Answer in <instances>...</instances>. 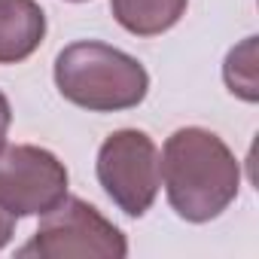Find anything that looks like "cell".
Here are the masks:
<instances>
[{"mask_svg":"<svg viewBox=\"0 0 259 259\" xmlns=\"http://www.w3.org/2000/svg\"><path fill=\"white\" fill-rule=\"evenodd\" d=\"M159 174L168 204L186 223L217 220L241 189V165L226 141L201 125H186L165 141Z\"/></svg>","mask_w":259,"mask_h":259,"instance_id":"6da1fadb","label":"cell"},{"mask_svg":"<svg viewBox=\"0 0 259 259\" xmlns=\"http://www.w3.org/2000/svg\"><path fill=\"white\" fill-rule=\"evenodd\" d=\"M55 89L64 101L89 113H119L144 104L150 92L147 67L110 43L76 40L55 55Z\"/></svg>","mask_w":259,"mask_h":259,"instance_id":"7a4b0ae2","label":"cell"},{"mask_svg":"<svg viewBox=\"0 0 259 259\" xmlns=\"http://www.w3.org/2000/svg\"><path fill=\"white\" fill-rule=\"evenodd\" d=\"M16 253L22 259H125L128 241L95 204L64 198L58 207L43 213L31 241Z\"/></svg>","mask_w":259,"mask_h":259,"instance_id":"3957f363","label":"cell"},{"mask_svg":"<svg viewBox=\"0 0 259 259\" xmlns=\"http://www.w3.org/2000/svg\"><path fill=\"white\" fill-rule=\"evenodd\" d=\"M95 174L107 198L128 217H144L162 186L159 174V150L153 138L141 128H119V132L107 135Z\"/></svg>","mask_w":259,"mask_h":259,"instance_id":"277c9868","label":"cell"},{"mask_svg":"<svg viewBox=\"0 0 259 259\" xmlns=\"http://www.w3.org/2000/svg\"><path fill=\"white\" fill-rule=\"evenodd\" d=\"M64 162L34 144H16L0 150V204L16 220L43 217L67 198Z\"/></svg>","mask_w":259,"mask_h":259,"instance_id":"5b68a950","label":"cell"},{"mask_svg":"<svg viewBox=\"0 0 259 259\" xmlns=\"http://www.w3.org/2000/svg\"><path fill=\"white\" fill-rule=\"evenodd\" d=\"M46 40V13L37 0H0V64L28 61Z\"/></svg>","mask_w":259,"mask_h":259,"instance_id":"8992f818","label":"cell"},{"mask_svg":"<svg viewBox=\"0 0 259 259\" xmlns=\"http://www.w3.org/2000/svg\"><path fill=\"white\" fill-rule=\"evenodd\" d=\"M189 0H110V13L135 37H159L186 16Z\"/></svg>","mask_w":259,"mask_h":259,"instance_id":"52a82bcc","label":"cell"},{"mask_svg":"<svg viewBox=\"0 0 259 259\" xmlns=\"http://www.w3.org/2000/svg\"><path fill=\"white\" fill-rule=\"evenodd\" d=\"M223 76H226L229 92L238 95L241 101L253 104L259 98V92H256V37H247L238 49L229 52Z\"/></svg>","mask_w":259,"mask_h":259,"instance_id":"ba28073f","label":"cell"},{"mask_svg":"<svg viewBox=\"0 0 259 259\" xmlns=\"http://www.w3.org/2000/svg\"><path fill=\"white\" fill-rule=\"evenodd\" d=\"M10 125H13V107H10V98H7L4 92H0V150L7 147Z\"/></svg>","mask_w":259,"mask_h":259,"instance_id":"9c48e42d","label":"cell"},{"mask_svg":"<svg viewBox=\"0 0 259 259\" xmlns=\"http://www.w3.org/2000/svg\"><path fill=\"white\" fill-rule=\"evenodd\" d=\"M13 235H16V217H13L4 204H0V250L13 241Z\"/></svg>","mask_w":259,"mask_h":259,"instance_id":"30bf717a","label":"cell"},{"mask_svg":"<svg viewBox=\"0 0 259 259\" xmlns=\"http://www.w3.org/2000/svg\"><path fill=\"white\" fill-rule=\"evenodd\" d=\"M70 4H85V0H70Z\"/></svg>","mask_w":259,"mask_h":259,"instance_id":"8fae6325","label":"cell"}]
</instances>
